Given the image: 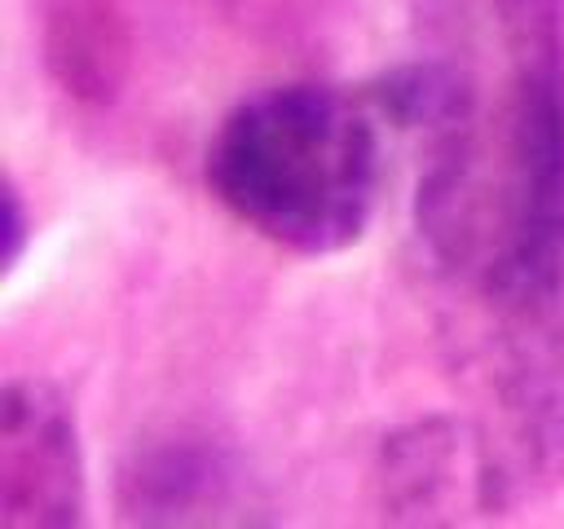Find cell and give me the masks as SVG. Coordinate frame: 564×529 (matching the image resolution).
Instances as JSON below:
<instances>
[{
	"instance_id": "cell-2",
	"label": "cell",
	"mask_w": 564,
	"mask_h": 529,
	"mask_svg": "<svg viewBox=\"0 0 564 529\" xmlns=\"http://www.w3.org/2000/svg\"><path fill=\"white\" fill-rule=\"evenodd\" d=\"M84 520V454L75 410L44 379H9L0 397V525Z\"/></svg>"
},
{
	"instance_id": "cell-3",
	"label": "cell",
	"mask_w": 564,
	"mask_h": 529,
	"mask_svg": "<svg viewBox=\"0 0 564 529\" xmlns=\"http://www.w3.org/2000/svg\"><path fill=\"white\" fill-rule=\"evenodd\" d=\"M128 485H137V503H128V516L141 520H189L203 516L198 507H225L229 503V476L220 467L203 463L189 450H163L159 458L141 463Z\"/></svg>"
},
{
	"instance_id": "cell-4",
	"label": "cell",
	"mask_w": 564,
	"mask_h": 529,
	"mask_svg": "<svg viewBox=\"0 0 564 529\" xmlns=\"http://www.w3.org/2000/svg\"><path fill=\"white\" fill-rule=\"evenodd\" d=\"M4 203H9V247H4V260L13 264L18 256H22V238H26V220H22V194H18V185L9 181V190H4Z\"/></svg>"
},
{
	"instance_id": "cell-1",
	"label": "cell",
	"mask_w": 564,
	"mask_h": 529,
	"mask_svg": "<svg viewBox=\"0 0 564 529\" xmlns=\"http://www.w3.org/2000/svg\"><path fill=\"white\" fill-rule=\"evenodd\" d=\"M388 145L370 93L282 84L225 115L207 145V185L264 242L335 256L361 242L379 216Z\"/></svg>"
}]
</instances>
